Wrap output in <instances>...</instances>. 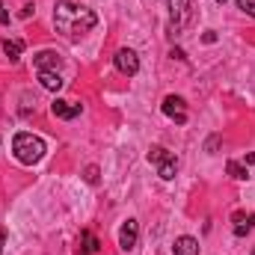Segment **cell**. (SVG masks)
I'll list each match as a JSON object with an SVG mask.
<instances>
[{
    "mask_svg": "<svg viewBox=\"0 0 255 255\" xmlns=\"http://www.w3.org/2000/svg\"><path fill=\"white\" fill-rule=\"evenodd\" d=\"M202 42H208V45H214V42H217V33H214V30H208V33L202 36Z\"/></svg>",
    "mask_w": 255,
    "mask_h": 255,
    "instance_id": "20",
    "label": "cell"
},
{
    "mask_svg": "<svg viewBox=\"0 0 255 255\" xmlns=\"http://www.w3.org/2000/svg\"><path fill=\"white\" fill-rule=\"evenodd\" d=\"M86 181L89 184H98V166H86Z\"/></svg>",
    "mask_w": 255,
    "mask_h": 255,
    "instance_id": "17",
    "label": "cell"
},
{
    "mask_svg": "<svg viewBox=\"0 0 255 255\" xmlns=\"http://www.w3.org/2000/svg\"><path fill=\"white\" fill-rule=\"evenodd\" d=\"M235 3H238L241 12H247V15H253L255 18V0H235Z\"/></svg>",
    "mask_w": 255,
    "mask_h": 255,
    "instance_id": "16",
    "label": "cell"
},
{
    "mask_svg": "<svg viewBox=\"0 0 255 255\" xmlns=\"http://www.w3.org/2000/svg\"><path fill=\"white\" fill-rule=\"evenodd\" d=\"M136 241H139V223H136V220L122 223V229H119V247H122L125 253H130V250L136 247Z\"/></svg>",
    "mask_w": 255,
    "mask_h": 255,
    "instance_id": "7",
    "label": "cell"
},
{
    "mask_svg": "<svg viewBox=\"0 0 255 255\" xmlns=\"http://www.w3.org/2000/svg\"><path fill=\"white\" fill-rule=\"evenodd\" d=\"M226 169H229V175H232L235 181H247V178H250L247 166H244V163H238V160H229V163H226Z\"/></svg>",
    "mask_w": 255,
    "mask_h": 255,
    "instance_id": "15",
    "label": "cell"
},
{
    "mask_svg": "<svg viewBox=\"0 0 255 255\" xmlns=\"http://www.w3.org/2000/svg\"><path fill=\"white\" fill-rule=\"evenodd\" d=\"M148 160L157 166V175H160L163 181H172V178H175V172H178V160H175V154H172L169 148H163V145H151V148H148Z\"/></svg>",
    "mask_w": 255,
    "mask_h": 255,
    "instance_id": "3",
    "label": "cell"
},
{
    "mask_svg": "<svg viewBox=\"0 0 255 255\" xmlns=\"http://www.w3.org/2000/svg\"><path fill=\"white\" fill-rule=\"evenodd\" d=\"M30 15H33V3H27V6L21 9V18H30Z\"/></svg>",
    "mask_w": 255,
    "mask_h": 255,
    "instance_id": "22",
    "label": "cell"
},
{
    "mask_svg": "<svg viewBox=\"0 0 255 255\" xmlns=\"http://www.w3.org/2000/svg\"><path fill=\"white\" fill-rule=\"evenodd\" d=\"M166 9H169V36L175 39V36H181V30L187 27V21H190V9L193 3L190 0H166Z\"/></svg>",
    "mask_w": 255,
    "mask_h": 255,
    "instance_id": "4",
    "label": "cell"
},
{
    "mask_svg": "<svg viewBox=\"0 0 255 255\" xmlns=\"http://www.w3.org/2000/svg\"><path fill=\"white\" fill-rule=\"evenodd\" d=\"M51 113H54L57 119H65V122H68V119H77V116H80V104H71V101H60V98H57V101L51 104Z\"/></svg>",
    "mask_w": 255,
    "mask_h": 255,
    "instance_id": "9",
    "label": "cell"
},
{
    "mask_svg": "<svg viewBox=\"0 0 255 255\" xmlns=\"http://www.w3.org/2000/svg\"><path fill=\"white\" fill-rule=\"evenodd\" d=\"M3 244H6V229H0V253H3Z\"/></svg>",
    "mask_w": 255,
    "mask_h": 255,
    "instance_id": "23",
    "label": "cell"
},
{
    "mask_svg": "<svg viewBox=\"0 0 255 255\" xmlns=\"http://www.w3.org/2000/svg\"><path fill=\"white\" fill-rule=\"evenodd\" d=\"M3 54H6L12 63H18L21 54H24V42H21V39H6V42H3Z\"/></svg>",
    "mask_w": 255,
    "mask_h": 255,
    "instance_id": "14",
    "label": "cell"
},
{
    "mask_svg": "<svg viewBox=\"0 0 255 255\" xmlns=\"http://www.w3.org/2000/svg\"><path fill=\"white\" fill-rule=\"evenodd\" d=\"M205 148H208V151H211V154H214V151H217V148H220V136H211V139H208V142H205Z\"/></svg>",
    "mask_w": 255,
    "mask_h": 255,
    "instance_id": "18",
    "label": "cell"
},
{
    "mask_svg": "<svg viewBox=\"0 0 255 255\" xmlns=\"http://www.w3.org/2000/svg\"><path fill=\"white\" fill-rule=\"evenodd\" d=\"M217 3H226V0H217Z\"/></svg>",
    "mask_w": 255,
    "mask_h": 255,
    "instance_id": "24",
    "label": "cell"
},
{
    "mask_svg": "<svg viewBox=\"0 0 255 255\" xmlns=\"http://www.w3.org/2000/svg\"><path fill=\"white\" fill-rule=\"evenodd\" d=\"M163 113H166L172 122L184 125V122H187V104H184V98H181V95H166V98H163Z\"/></svg>",
    "mask_w": 255,
    "mask_h": 255,
    "instance_id": "5",
    "label": "cell"
},
{
    "mask_svg": "<svg viewBox=\"0 0 255 255\" xmlns=\"http://www.w3.org/2000/svg\"><path fill=\"white\" fill-rule=\"evenodd\" d=\"M33 63H36L39 71H57L60 63H63V57H60L57 51H39V54L33 57Z\"/></svg>",
    "mask_w": 255,
    "mask_h": 255,
    "instance_id": "8",
    "label": "cell"
},
{
    "mask_svg": "<svg viewBox=\"0 0 255 255\" xmlns=\"http://www.w3.org/2000/svg\"><path fill=\"white\" fill-rule=\"evenodd\" d=\"M39 80H42V86L51 89V92H60L65 86V80L60 77V71H39Z\"/></svg>",
    "mask_w": 255,
    "mask_h": 255,
    "instance_id": "13",
    "label": "cell"
},
{
    "mask_svg": "<svg viewBox=\"0 0 255 255\" xmlns=\"http://www.w3.org/2000/svg\"><path fill=\"white\" fill-rule=\"evenodd\" d=\"M12 151H15V157H18L24 166H33V163H39V160L45 157V142H42L39 136L21 130V133H15V139H12Z\"/></svg>",
    "mask_w": 255,
    "mask_h": 255,
    "instance_id": "2",
    "label": "cell"
},
{
    "mask_svg": "<svg viewBox=\"0 0 255 255\" xmlns=\"http://www.w3.org/2000/svg\"><path fill=\"white\" fill-rule=\"evenodd\" d=\"M255 229V214H235V235L244 238Z\"/></svg>",
    "mask_w": 255,
    "mask_h": 255,
    "instance_id": "12",
    "label": "cell"
},
{
    "mask_svg": "<svg viewBox=\"0 0 255 255\" xmlns=\"http://www.w3.org/2000/svg\"><path fill=\"white\" fill-rule=\"evenodd\" d=\"M98 250H101L98 238L92 232H80V238H77V255H95Z\"/></svg>",
    "mask_w": 255,
    "mask_h": 255,
    "instance_id": "10",
    "label": "cell"
},
{
    "mask_svg": "<svg viewBox=\"0 0 255 255\" xmlns=\"http://www.w3.org/2000/svg\"><path fill=\"white\" fill-rule=\"evenodd\" d=\"M169 57H172V60H181V63H184V60H187V54H184V51H181V48H172V54H169Z\"/></svg>",
    "mask_w": 255,
    "mask_h": 255,
    "instance_id": "19",
    "label": "cell"
},
{
    "mask_svg": "<svg viewBox=\"0 0 255 255\" xmlns=\"http://www.w3.org/2000/svg\"><path fill=\"white\" fill-rule=\"evenodd\" d=\"M0 24H3V27H6V24H9V12H6V9H3V0H0Z\"/></svg>",
    "mask_w": 255,
    "mask_h": 255,
    "instance_id": "21",
    "label": "cell"
},
{
    "mask_svg": "<svg viewBox=\"0 0 255 255\" xmlns=\"http://www.w3.org/2000/svg\"><path fill=\"white\" fill-rule=\"evenodd\" d=\"M113 63H116V68H119L122 74H128V77H133V74L139 71V57H136V51H130V48H122V51H116Z\"/></svg>",
    "mask_w": 255,
    "mask_h": 255,
    "instance_id": "6",
    "label": "cell"
},
{
    "mask_svg": "<svg viewBox=\"0 0 255 255\" xmlns=\"http://www.w3.org/2000/svg\"><path fill=\"white\" fill-rule=\"evenodd\" d=\"M172 250H175V255H199V241L190 238V235H181Z\"/></svg>",
    "mask_w": 255,
    "mask_h": 255,
    "instance_id": "11",
    "label": "cell"
},
{
    "mask_svg": "<svg viewBox=\"0 0 255 255\" xmlns=\"http://www.w3.org/2000/svg\"><path fill=\"white\" fill-rule=\"evenodd\" d=\"M250 255H255V250H253V253H250Z\"/></svg>",
    "mask_w": 255,
    "mask_h": 255,
    "instance_id": "25",
    "label": "cell"
},
{
    "mask_svg": "<svg viewBox=\"0 0 255 255\" xmlns=\"http://www.w3.org/2000/svg\"><path fill=\"white\" fill-rule=\"evenodd\" d=\"M54 24H57L60 33L77 39V36L89 33V30L98 24V18H95L92 9H86V6H80V3H71V0H63V3L54 6Z\"/></svg>",
    "mask_w": 255,
    "mask_h": 255,
    "instance_id": "1",
    "label": "cell"
}]
</instances>
